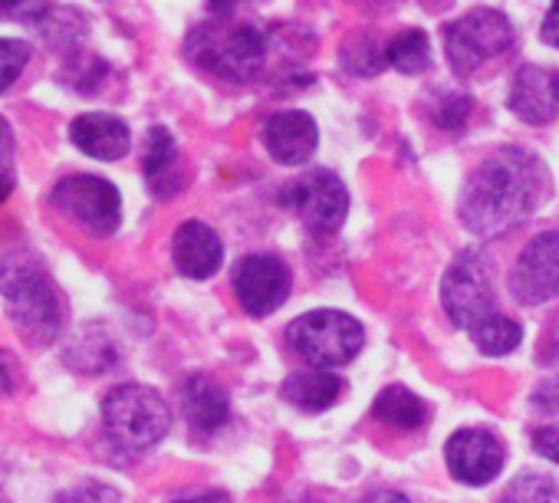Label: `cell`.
<instances>
[{
  "mask_svg": "<svg viewBox=\"0 0 559 503\" xmlns=\"http://www.w3.org/2000/svg\"><path fill=\"white\" fill-rule=\"evenodd\" d=\"M372 415H376L382 424L395 428V431H415V428L428 424V405H425L415 392H408V388H402V385H389V388L376 398Z\"/></svg>",
  "mask_w": 559,
  "mask_h": 503,
  "instance_id": "19",
  "label": "cell"
},
{
  "mask_svg": "<svg viewBox=\"0 0 559 503\" xmlns=\"http://www.w3.org/2000/svg\"><path fill=\"white\" fill-rule=\"evenodd\" d=\"M533 444H536V451H539L546 460L559 464V424L536 428V431H533Z\"/></svg>",
  "mask_w": 559,
  "mask_h": 503,
  "instance_id": "31",
  "label": "cell"
},
{
  "mask_svg": "<svg viewBox=\"0 0 559 503\" xmlns=\"http://www.w3.org/2000/svg\"><path fill=\"white\" fill-rule=\"evenodd\" d=\"M17 382H21V369H17V359L0 349V395H11L17 392Z\"/></svg>",
  "mask_w": 559,
  "mask_h": 503,
  "instance_id": "32",
  "label": "cell"
},
{
  "mask_svg": "<svg viewBox=\"0 0 559 503\" xmlns=\"http://www.w3.org/2000/svg\"><path fill=\"white\" fill-rule=\"evenodd\" d=\"M294 352H300L310 366L330 369V366H346L349 359L359 356L366 336L362 326L336 310H317L290 323L287 330Z\"/></svg>",
  "mask_w": 559,
  "mask_h": 503,
  "instance_id": "6",
  "label": "cell"
},
{
  "mask_svg": "<svg viewBox=\"0 0 559 503\" xmlns=\"http://www.w3.org/2000/svg\"><path fill=\"white\" fill-rule=\"evenodd\" d=\"M0 503H8V496H4V493H0Z\"/></svg>",
  "mask_w": 559,
  "mask_h": 503,
  "instance_id": "36",
  "label": "cell"
},
{
  "mask_svg": "<svg viewBox=\"0 0 559 503\" xmlns=\"http://www.w3.org/2000/svg\"><path fill=\"white\" fill-rule=\"evenodd\" d=\"M57 503H122V496H119V490H116V487H109V483L86 480V483H80V487H73V490H67V493H60V500H57Z\"/></svg>",
  "mask_w": 559,
  "mask_h": 503,
  "instance_id": "29",
  "label": "cell"
},
{
  "mask_svg": "<svg viewBox=\"0 0 559 503\" xmlns=\"http://www.w3.org/2000/svg\"><path fill=\"white\" fill-rule=\"evenodd\" d=\"M444 457H448L451 474L461 483L484 487V483H490L500 474L507 451H503V444L490 431H484V428H464V431H457L448 441Z\"/></svg>",
  "mask_w": 559,
  "mask_h": 503,
  "instance_id": "12",
  "label": "cell"
},
{
  "mask_svg": "<svg viewBox=\"0 0 559 503\" xmlns=\"http://www.w3.org/2000/svg\"><path fill=\"white\" fill-rule=\"evenodd\" d=\"M8 316L31 346H50L63 333V300L57 287L34 267L24 264L4 287Z\"/></svg>",
  "mask_w": 559,
  "mask_h": 503,
  "instance_id": "4",
  "label": "cell"
},
{
  "mask_svg": "<svg viewBox=\"0 0 559 503\" xmlns=\"http://www.w3.org/2000/svg\"><path fill=\"white\" fill-rule=\"evenodd\" d=\"M263 145L270 158L280 165H304L313 158L320 145V129L313 116L300 109H284V112H273L263 122Z\"/></svg>",
  "mask_w": 559,
  "mask_h": 503,
  "instance_id": "13",
  "label": "cell"
},
{
  "mask_svg": "<svg viewBox=\"0 0 559 503\" xmlns=\"http://www.w3.org/2000/svg\"><path fill=\"white\" fill-rule=\"evenodd\" d=\"M340 395H343V382L323 369L297 372L284 382V398L304 411H323V408L336 405Z\"/></svg>",
  "mask_w": 559,
  "mask_h": 503,
  "instance_id": "18",
  "label": "cell"
},
{
  "mask_svg": "<svg viewBox=\"0 0 559 503\" xmlns=\"http://www.w3.org/2000/svg\"><path fill=\"white\" fill-rule=\"evenodd\" d=\"M191 53L204 70L230 83H247L263 70L270 53V37L253 24L207 27L194 37Z\"/></svg>",
  "mask_w": 559,
  "mask_h": 503,
  "instance_id": "3",
  "label": "cell"
},
{
  "mask_svg": "<svg viewBox=\"0 0 559 503\" xmlns=\"http://www.w3.org/2000/svg\"><path fill=\"white\" fill-rule=\"evenodd\" d=\"M171 503H230V496H227V493H221V490H207V493L185 496V500H171Z\"/></svg>",
  "mask_w": 559,
  "mask_h": 503,
  "instance_id": "34",
  "label": "cell"
},
{
  "mask_svg": "<svg viewBox=\"0 0 559 503\" xmlns=\"http://www.w3.org/2000/svg\"><path fill=\"white\" fill-rule=\"evenodd\" d=\"M467 116H471V99L461 96V93H448V96H441V99L431 106V119H435V125L444 129V132H457V129L467 122Z\"/></svg>",
  "mask_w": 559,
  "mask_h": 503,
  "instance_id": "26",
  "label": "cell"
},
{
  "mask_svg": "<svg viewBox=\"0 0 559 503\" xmlns=\"http://www.w3.org/2000/svg\"><path fill=\"white\" fill-rule=\"evenodd\" d=\"M513 47L510 21L493 8H477L444 31V53L454 73L467 76Z\"/></svg>",
  "mask_w": 559,
  "mask_h": 503,
  "instance_id": "5",
  "label": "cell"
},
{
  "mask_svg": "<svg viewBox=\"0 0 559 503\" xmlns=\"http://www.w3.org/2000/svg\"><path fill=\"white\" fill-rule=\"evenodd\" d=\"M343 63H346L356 76H376L389 60L379 53V47H376L372 40H359V44H353V47L343 50Z\"/></svg>",
  "mask_w": 559,
  "mask_h": 503,
  "instance_id": "28",
  "label": "cell"
},
{
  "mask_svg": "<svg viewBox=\"0 0 559 503\" xmlns=\"http://www.w3.org/2000/svg\"><path fill=\"white\" fill-rule=\"evenodd\" d=\"M103 424L119 447L145 451L158 444L171 428L165 398L148 385H119L103 402Z\"/></svg>",
  "mask_w": 559,
  "mask_h": 503,
  "instance_id": "2",
  "label": "cell"
},
{
  "mask_svg": "<svg viewBox=\"0 0 559 503\" xmlns=\"http://www.w3.org/2000/svg\"><path fill=\"white\" fill-rule=\"evenodd\" d=\"M31 60V47L21 40H0V93L11 89Z\"/></svg>",
  "mask_w": 559,
  "mask_h": 503,
  "instance_id": "27",
  "label": "cell"
},
{
  "mask_svg": "<svg viewBox=\"0 0 559 503\" xmlns=\"http://www.w3.org/2000/svg\"><path fill=\"white\" fill-rule=\"evenodd\" d=\"M44 14V0H0V17L37 21Z\"/></svg>",
  "mask_w": 559,
  "mask_h": 503,
  "instance_id": "30",
  "label": "cell"
},
{
  "mask_svg": "<svg viewBox=\"0 0 559 503\" xmlns=\"http://www.w3.org/2000/svg\"><path fill=\"white\" fill-rule=\"evenodd\" d=\"M181 405H185V415L188 421L198 428V431H217L227 415H230V405H227V395L217 382H211L207 375H191L181 388Z\"/></svg>",
  "mask_w": 559,
  "mask_h": 503,
  "instance_id": "17",
  "label": "cell"
},
{
  "mask_svg": "<svg viewBox=\"0 0 559 503\" xmlns=\"http://www.w3.org/2000/svg\"><path fill=\"white\" fill-rule=\"evenodd\" d=\"M503 503H559V483L546 474H520L507 487Z\"/></svg>",
  "mask_w": 559,
  "mask_h": 503,
  "instance_id": "24",
  "label": "cell"
},
{
  "mask_svg": "<svg viewBox=\"0 0 559 503\" xmlns=\"http://www.w3.org/2000/svg\"><path fill=\"white\" fill-rule=\"evenodd\" d=\"M116 359V349L109 346V336H99L96 326H86L76 333L73 349H67V362L83 369V372H103Z\"/></svg>",
  "mask_w": 559,
  "mask_h": 503,
  "instance_id": "22",
  "label": "cell"
},
{
  "mask_svg": "<svg viewBox=\"0 0 559 503\" xmlns=\"http://www.w3.org/2000/svg\"><path fill=\"white\" fill-rule=\"evenodd\" d=\"M385 60L405 73V76H418L428 70L431 63V50H428V37L421 31H402L399 37H392V44L385 47Z\"/></svg>",
  "mask_w": 559,
  "mask_h": 503,
  "instance_id": "21",
  "label": "cell"
},
{
  "mask_svg": "<svg viewBox=\"0 0 559 503\" xmlns=\"http://www.w3.org/2000/svg\"><path fill=\"white\" fill-rule=\"evenodd\" d=\"M234 290L247 313L266 316L290 294V271L280 258L270 254H250L234 271Z\"/></svg>",
  "mask_w": 559,
  "mask_h": 503,
  "instance_id": "11",
  "label": "cell"
},
{
  "mask_svg": "<svg viewBox=\"0 0 559 503\" xmlns=\"http://www.w3.org/2000/svg\"><path fill=\"white\" fill-rule=\"evenodd\" d=\"M543 40L549 44V47H559V0H552V8H549V14H546V21H543Z\"/></svg>",
  "mask_w": 559,
  "mask_h": 503,
  "instance_id": "33",
  "label": "cell"
},
{
  "mask_svg": "<svg viewBox=\"0 0 559 503\" xmlns=\"http://www.w3.org/2000/svg\"><path fill=\"white\" fill-rule=\"evenodd\" d=\"M280 201H284L290 211H297V217L317 237L336 233L349 211L346 184L333 171H310L304 178H294L284 188V194H280Z\"/></svg>",
  "mask_w": 559,
  "mask_h": 503,
  "instance_id": "9",
  "label": "cell"
},
{
  "mask_svg": "<svg viewBox=\"0 0 559 503\" xmlns=\"http://www.w3.org/2000/svg\"><path fill=\"white\" fill-rule=\"evenodd\" d=\"M520 336H523L520 326L513 320L500 316V313H493L480 326H474V343H477V349L484 356H507V352H513L520 346Z\"/></svg>",
  "mask_w": 559,
  "mask_h": 503,
  "instance_id": "23",
  "label": "cell"
},
{
  "mask_svg": "<svg viewBox=\"0 0 559 503\" xmlns=\"http://www.w3.org/2000/svg\"><path fill=\"white\" fill-rule=\"evenodd\" d=\"M171 258H175V267L191 277V280H207L217 274L221 267V258H224V247H221V237L201 224V220H185L178 230H175V240H171Z\"/></svg>",
  "mask_w": 559,
  "mask_h": 503,
  "instance_id": "15",
  "label": "cell"
},
{
  "mask_svg": "<svg viewBox=\"0 0 559 503\" xmlns=\"http://www.w3.org/2000/svg\"><path fill=\"white\" fill-rule=\"evenodd\" d=\"M441 303L451 316L454 326L474 330L487 316H493V287H490V271L477 250H464L461 258L444 274L441 284Z\"/></svg>",
  "mask_w": 559,
  "mask_h": 503,
  "instance_id": "8",
  "label": "cell"
},
{
  "mask_svg": "<svg viewBox=\"0 0 559 503\" xmlns=\"http://www.w3.org/2000/svg\"><path fill=\"white\" fill-rule=\"evenodd\" d=\"M53 204L83 224L93 237H109L122 224V197L112 181L96 175H67L53 188Z\"/></svg>",
  "mask_w": 559,
  "mask_h": 503,
  "instance_id": "7",
  "label": "cell"
},
{
  "mask_svg": "<svg viewBox=\"0 0 559 503\" xmlns=\"http://www.w3.org/2000/svg\"><path fill=\"white\" fill-rule=\"evenodd\" d=\"M510 290L526 307L559 297V230H546L523 247L510 274Z\"/></svg>",
  "mask_w": 559,
  "mask_h": 503,
  "instance_id": "10",
  "label": "cell"
},
{
  "mask_svg": "<svg viewBox=\"0 0 559 503\" xmlns=\"http://www.w3.org/2000/svg\"><path fill=\"white\" fill-rule=\"evenodd\" d=\"M17 184V142L11 122L0 116V204L11 197Z\"/></svg>",
  "mask_w": 559,
  "mask_h": 503,
  "instance_id": "25",
  "label": "cell"
},
{
  "mask_svg": "<svg viewBox=\"0 0 559 503\" xmlns=\"http://www.w3.org/2000/svg\"><path fill=\"white\" fill-rule=\"evenodd\" d=\"M175 161H178V145L171 139V132L155 125L148 132V142H145V175H148V184H152L155 194H168L165 181H171V188L181 184L175 178Z\"/></svg>",
  "mask_w": 559,
  "mask_h": 503,
  "instance_id": "20",
  "label": "cell"
},
{
  "mask_svg": "<svg viewBox=\"0 0 559 503\" xmlns=\"http://www.w3.org/2000/svg\"><path fill=\"white\" fill-rule=\"evenodd\" d=\"M362 503H408V500L395 490H379V493H369Z\"/></svg>",
  "mask_w": 559,
  "mask_h": 503,
  "instance_id": "35",
  "label": "cell"
},
{
  "mask_svg": "<svg viewBox=\"0 0 559 503\" xmlns=\"http://www.w3.org/2000/svg\"><path fill=\"white\" fill-rule=\"evenodd\" d=\"M546 165L523 148H500L477 165L461 194V220L477 237L523 224L546 194Z\"/></svg>",
  "mask_w": 559,
  "mask_h": 503,
  "instance_id": "1",
  "label": "cell"
},
{
  "mask_svg": "<svg viewBox=\"0 0 559 503\" xmlns=\"http://www.w3.org/2000/svg\"><path fill=\"white\" fill-rule=\"evenodd\" d=\"M510 109L530 125L552 122L559 116V70L523 67L510 86Z\"/></svg>",
  "mask_w": 559,
  "mask_h": 503,
  "instance_id": "14",
  "label": "cell"
},
{
  "mask_svg": "<svg viewBox=\"0 0 559 503\" xmlns=\"http://www.w3.org/2000/svg\"><path fill=\"white\" fill-rule=\"evenodd\" d=\"M70 142L86 152L90 158H99V161H119L126 158L129 145H132V135H129V125L109 112H86V116H76L73 125H70Z\"/></svg>",
  "mask_w": 559,
  "mask_h": 503,
  "instance_id": "16",
  "label": "cell"
}]
</instances>
